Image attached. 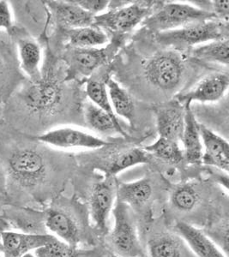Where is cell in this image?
I'll return each mask as SVG.
<instances>
[{
    "mask_svg": "<svg viewBox=\"0 0 229 257\" xmlns=\"http://www.w3.org/2000/svg\"><path fill=\"white\" fill-rule=\"evenodd\" d=\"M2 167L6 188H18L25 195L24 207L30 201L44 204L55 200L64 184L53 162L36 148H21L13 151Z\"/></svg>",
    "mask_w": 229,
    "mask_h": 257,
    "instance_id": "1",
    "label": "cell"
},
{
    "mask_svg": "<svg viewBox=\"0 0 229 257\" xmlns=\"http://www.w3.org/2000/svg\"><path fill=\"white\" fill-rule=\"evenodd\" d=\"M47 230L76 248L90 238L88 210L75 200H53L45 210Z\"/></svg>",
    "mask_w": 229,
    "mask_h": 257,
    "instance_id": "2",
    "label": "cell"
},
{
    "mask_svg": "<svg viewBox=\"0 0 229 257\" xmlns=\"http://www.w3.org/2000/svg\"><path fill=\"white\" fill-rule=\"evenodd\" d=\"M155 35L160 44L177 50H185L210 41L228 38V28L226 23L214 19Z\"/></svg>",
    "mask_w": 229,
    "mask_h": 257,
    "instance_id": "3",
    "label": "cell"
},
{
    "mask_svg": "<svg viewBox=\"0 0 229 257\" xmlns=\"http://www.w3.org/2000/svg\"><path fill=\"white\" fill-rule=\"evenodd\" d=\"M124 37L113 36V40L106 47L75 48L67 47L65 62L66 75L65 81L87 79L105 66L113 58L118 49L123 43Z\"/></svg>",
    "mask_w": 229,
    "mask_h": 257,
    "instance_id": "4",
    "label": "cell"
},
{
    "mask_svg": "<svg viewBox=\"0 0 229 257\" xmlns=\"http://www.w3.org/2000/svg\"><path fill=\"white\" fill-rule=\"evenodd\" d=\"M142 68L148 83L164 92L176 91L185 77V63L182 57L174 51L154 54L144 62Z\"/></svg>",
    "mask_w": 229,
    "mask_h": 257,
    "instance_id": "5",
    "label": "cell"
},
{
    "mask_svg": "<svg viewBox=\"0 0 229 257\" xmlns=\"http://www.w3.org/2000/svg\"><path fill=\"white\" fill-rule=\"evenodd\" d=\"M214 16L207 10L188 4L169 3L161 5L144 21L148 30L155 35L177 30L190 24L214 20Z\"/></svg>",
    "mask_w": 229,
    "mask_h": 257,
    "instance_id": "6",
    "label": "cell"
},
{
    "mask_svg": "<svg viewBox=\"0 0 229 257\" xmlns=\"http://www.w3.org/2000/svg\"><path fill=\"white\" fill-rule=\"evenodd\" d=\"M63 84L53 70L42 73L38 81L30 82L21 94L26 108L40 116L55 113L63 102Z\"/></svg>",
    "mask_w": 229,
    "mask_h": 257,
    "instance_id": "7",
    "label": "cell"
},
{
    "mask_svg": "<svg viewBox=\"0 0 229 257\" xmlns=\"http://www.w3.org/2000/svg\"><path fill=\"white\" fill-rule=\"evenodd\" d=\"M114 226L109 236L113 250L121 257H146L138 237L133 210L117 201L113 209Z\"/></svg>",
    "mask_w": 229,
    "mask_h": 257,
    "instance_id": "8",
    "label": "cell"
},
{
    "mask_svg": "<svg viewBox=\"0 0 229 257\" xmlns=\"http://www.w3.org/2000/svg\"><path fill=\"white\" fill-rule=\"evenodd\" d=\"M132 4L129 6L111 10L94 17V26L113 34V36L124 37L133 31L138 24L156 11L157 5L151 2Z\"/></svg>",
    "mask_w": 229,
    "mask_h": 257,
    "instance_id": "9",
    "label": "cell"
},
{
    "mask_svg": "<svg viewBox=\"0 0 229 257\" xmlns=\"http://www.w3.org/2000/svg\"><path fill=\"white\" fill-rule=\"evenodd\" d=\"M118 183L112 176H106L101 181L93 184L88 194V213L96 230L105 232L107 219L117 197Z\"/></svg>",
    "mask_w": 229,
    "mask_h": 257,
    "instance_id": "10",
    "label": "cell"
},
{
    "mask_svg": "<svg viewBox=\"0 0 229 257\" xmlns=\"http://www.w3.org/2000/svg\"><path fill=\"white\" fill-rule=\"evenodd\" d=\"M36 140L48 146L63 149H95L112 144L95 136L71 127L53 128L36 137Z\"/></svg>",
    "mask_w": 229,
    "mask_h": 257,
    "instance_id": "11",
    "label": "cell"
},
{
    "mask_svg": "<svg viewBox=\"0 0 229 257\" xmlns=\"http://www.w3.org/2000/svg\"><path fill=\"white\" fill-rule=\"evenodd\" d=\"M0 213L10 229H17L24 233L47 234L45 225V211L18 205L6 204L0 208Z\"/></svg>",
    "mask_w": 229,
    "mask_h": 257,
    "instance_id": "12",
    "label": "cell"
},
{
    "mask_svg": "<svg viewBox=\"0 0 229 257\" xmlns=\"http://www.w3.org/2000/svg\"><path fill=\"white\" fill-rule=\"evenodd\" d=\"M56 239L50 234L37 235L7 230L0 232V253L3 257H23Z\"/></svg>",
    "mask_w": 229,
    "mask_h": 257,
    "instance_id": "13",
    "label": "cell"
},
{
    "mask_svg": "<svg viewBox=\"0 0 229 257\" xmlns=\"http://www.w3.org/2000/svg\"><path fill=\"white\" fill-rule=\"evenodd\" d=\"M156 127L160 138L179 144L185 124V105L174 99L155 107Z\"/></svg>",
    "mask_w": 229,
    "mask_h": 257,
    "instance_id": "14",
    "label": "cell"
},
{
    "mask_svg": "<svg viewBox=\"0 0 229 257\" xmlns=\"http://www.w3.org/2000/svg\"><path fill=\"white\" fill-rule=\"evenodd\" d=\"M229 85L226 73L210 74L200 81L192 89L183 94H178L174 99L183 105L198 102H215L223 98Z\"/></svg>",
    "mask_w": 229,
    "mask_h": 257,
    "instance_id": "15",
    "label": "cell"
},
{
    "mask_svg": "<svg viewBox=\"0 0 229 257\" xmlns=\"http://www.w3.org/2000/svg\"><path fill=\"white\" fill-rule=\"evenodd\" d=\"M154 192V184L150 178L131 183H118L117 201L127 204L132 210L147 213Z\"/></svg>",
    "mask_w": 229,
    "mask_h": 257,
    "instance_id": "16",
    "label": "cell"
},
{
    "mask_svg": "<svg viewBox=\"0 0 229 257\" xmlns=\"http://www.w3.org/2000/svg\"><path fill=\"white\" fill-rule=\"evenodd\" d=\"M203 144L202 162L227 173L229 168V145L227 141L199 123Z\"/></svg>",
    "mask_w": 229,
    "mask_h": 257,
    "instance_id": "17",
    "label": "cell"
},
{
    "mask_svg": "<svg viewBox=\"0 0 229 257\" xmlns=\"http://www.w3.org/2000/svg\"><path fill=\"white\" fill-rule=\"evenodd\" d=\"M57 23L65 30L94 25V17L76 6L72 1L47 2Z\"/></svg>",
    "mask_w": 229,
    "mask_h": 257,
    "instance_id": "18",
    "label": "cell"
},
{
    "mask_svg": "<svg viewBox=\"0 0 229 257\" xmlns=\"http://www.w3.org/2000/svg\"><path fill=\"white\" fill-rule=\"evenodd\" d=\"M184 149V161L188 164H199L202 162L203 144L199 132V123H197L191 104L185 105V124L181 138Z\"/></svg>",
    "mask_w": 229,
    "mask_h": 257,
    "instance_id": "19",
    "label": "cell"
},
{
    "mask_svg": "<svg viewBox=\"0 0 229 257\" xmlns=\"http://www.w3.org/2000/svg\"><path fill=\"white\" fill-rule=\"evenodd\" d=\"M18 60L21 70L30 78V82L41 79L42 51L41 46L31 38H19L17 41Z\"/></svg>",
    "mask_w": 229,
    "mask_h": 257,
    "instance_id": "20",
    "label": "cell"
},
{
    "mask_svg": "<svg viewBox=\"0 0 229 257\" xmlns=\"http://www.w3.org/2000/svg\"><path fill=\"white\" fill-rule=\"evenodd\" d=\"M176 231L198 257H226L203 231L189 223L179 221Z\"/></svg>",
    "mask_w": 229,
    "mask_h": 257,
    "instance_id": "21",
    "label": "cell"
},
{
    "mask_svg": "<svg viewBox=\"0 0 229 257\" xmlns=\"http://www.w3.org/2000/svg\"><path fill=\"white\" fill-rule=\"evenodd\" d=\"M84 120L88 128L98 134L110 136L118 133L127 137L120 120L111 117L92 102H86L84 105Z\"/></svg>",
    "mask_w": 229,
    "mask_h": 257,
    "instance_id": "22",
    "label": "cell"
},
{
    "mask_svg": "<svg viewBox=\"0 0 229 257\" xmlns=\"http://www.w3.org/2000/svg\"><path fill=\"white\" fill-rule=\"evenodd\" d=\"M203 195L199 185L185 183L176 186L171 193L170 206L176 213L188 214L196 210L202 203Z\"/></svg>",
    "mask_w": 229,
    "mask_h": 257,
    "instance_id": "23",
    "label": "cell"
},
{
    "mask_svg": "<svg viewBox=\"0 0 229 257\" xmlns=\"http://www.w3.org/2000/svg\"><path fill=\"white\" fill-rule=\"evenodd\" d=\"M151 155H149L143 148H133L124 150L109 159L106 165L103 166V172L106 176L115 177L124 170L134 167L139 164L150 163Z\"/></svg>",
    "mask_w": 229,
    "mask_h": 257,
    "instance_id": "24",
    "label": "cell"
},
{
    "mask_svg": "<svg viewBox=\"0 0 229 257\" xmlns=\"http://www.w3.org/2000/svg\"><path fill=\"white\" fill-rule=\"evenodd\" d=\"M106 85L109 99L115 115L124 117L132 125H134L135 105L133 98L125 88L110 76L106 77Z\"/></svg>",
    "mask_w": 229,
    "mask_h": 257,
    "instance_id": "25",
    "label": "cell"
},
{
    "mask_svg": "<svg viewBox=\"0 0 229 257\" xmlns=\"http://www.w3.org/2000/svg\"><path fill=\"white\" fill-rule=\"evenodd\" d=\"M68 47L75 48H95L107 44L108 35L98 27H84L75 30H65Z\"/></svg>",
    "mask_w": 229,
    "mask_h": 257,
    "instance_id": "26",
    "label": "cell"
},
{
    "mask_svg": "<svg viewBox=\"0 0 229 257\" xmlns=\"http://www.w3.org/2000/svg\"><path fill=\"white\" fill-rule=\"evenodd\" d=\"M191 57L198 61L216 63L227 67L229 62L228 38L210 41L194 47L191 51Z\"/></svg>",
    "mask_w": 229,
    "mask_h": 257,
    "instance_id": "27",
    "label": "cell"
},
{
    "mask_svg": "<svg viewBox=\"0 0 229 257\" xmlns=\"http://www.w3.org/2000/svg\"><path fill=\"white\" fill-rule=\"evenodd\" d=\"M143 149L151 156L168 165L177 166L184 161V153L178 143L159 138L156 143Z\"/></svg>",
    "mask_w": 229,
    "mask_h": 257,
    "instance_id": "28",
    "label": "cell"
},
{
    "mask_svg": "<svg viewBox=\"0 0 229 257\" xmlns=\"http://www.w3.org/2000/svg\"><path fill=\"white\" fill-rule=\"evenodd\" d=\"M150 257H182V248L176 237L168 234H159L148 242Z\"/></svg>",
    "mask_w": 229,
    "mask_h": 257,
    "instance_id": "29",
    "label": "cell"
},
{
    "mask_svg": "<svg viewBox=\"0 0 229 257\" xmlns=\"http://www.w3.org/2000/svg\"><path fill=\"white\" fill-rule=\"evenodd\" d=\"M106 79H96L94 77H90L87 81L86 94L88 99H90V102L93 103L103 111H106V113L109 114L111 117L119 119L112 110V105L109 99Z\"/></svg>",
    "mask_w": 229,
    "mask_h": 257,
    "instance_id": "30",
    "label": "cell"
},
{
    "mask_svg": "<svg viewBox=\"0 0 229 257\" xmlns=\"http://www.w3.org/2000/svg\"><path fill=\"white\" fill-rule=\"evenodd\" d=\"M36 257H77L76 248L57 238L36 250Z\"/></svg>",
    "mask_w": 229,
    "mask_h": 257,
    "instance_id": "31",
    "label": "cell"
},
{
    "mask_svg": "<svg viewBox=\"0 0 229 257\" xmlns=\"http://www.w3.org/2000/svg\"><path fill=\"white\" fill-rule=\"evenodd\" d=\"M14 30V18L9 2L0 0V31L11 33Z\"/></svg>",
    "mask_w": 229,
    "mask_h": 257,
    "instance_id": "32",
    "label": "cell"
},
{
    "mask_svg": "<svg viewBox=\"0 0 229 257\" xmlns=\"http://www.w3.org/2000/svg\"><path fill=\"white\" fill-rule=\"evenodd\" d=\"M73 2L85 12L94 16L104 12L109 6L108 1L106 0H73Z\"/></svg>",
    "mask_w": 229,
    "mask_h": 257,
    "instance_id": "33",
    "label": "cell"
},
{
    "mask_svg": "<svg viewBox=\"0 0 229 257\" xmlns=\"http://www.w3.org/2000/svg\"><path fill=\"white\" fill-rule=\"evenodd\" d=\"M212 3L210 12L214 16L215 19L227 24L229 18L228 0H216Z\"/></svg>",
    "mask_w": 229,
    "mask_h": 257,
    "instance_id": "34",
    "label": "cell"
},
{
    "mask_svg": "<svg viewBox=\"0 0 229 257\" xmlns=\"http://www.w3.org/2000/svg\"><path fill=\"white\" fill-rule=\"evenodd\" d=\"M9 204L6 188V178L2 165L0 164V208L5 205Z\"/></svg>",
    "mask_w": 229,
    "mask_h": 257,
    "instance_id": "35",
    "label": "cell"
},
{
    "mask_svg": "<svg viewBox=\"0 0 229 257\" xmlns=\"http://www.w3.org/2000/svg\"><path fill=\"white\" fill-rule=\"evenodd\" d=\"M6 72V64H5V59L1 53H0V77L4 76Z\"/></svg>",
    "mask_w": 229,
    "mask_h": 257,
    "instance_id": "36",
    "label": "cell"
},
{
    "mask_svg": "<svg viewBox=\"0 0 229 257\" xmlns=\"http://www.w3.org/2000/svg\"><path fill=\"white\" fill-rule=\"evenodd\" d=\"M23 257H34V255H33L32 254H30V253H29V254H25L24 256Z\"/></svg>",
    "mask_w": 229,
    "mask_h": 257,
    "instance_id": "37",
    "label": "cell"
},
{
    "mask_svg": "<svg viewBox=\"0 0 229 257\" xmlns=\"http://www.w3.org/2000/svg\"><path fill=\"white\" fill-rule=\"evenodd\" d=\"M0 111H1V103H0Z\"/></svg>",
    "mask_w": 229,
    "mask_h": 257,
    "instance_id": "38",
    "label": "cell"
},
{
    "mask_svg": "<svg viewBox=\"0 0 229 257\" xmlns=\"http://www.w3.org/2000/svg\"><path fill=\"white\" fill-rule=\"evenodd\" d=\"M0 257H2V256H1V253H0Z\"/></svg>",
    "mask_w": 229,
    "mask_h": 257,
    "instance_id": "39",
    "label": "cell"
}]
</instances>
